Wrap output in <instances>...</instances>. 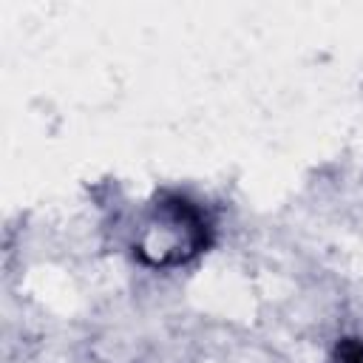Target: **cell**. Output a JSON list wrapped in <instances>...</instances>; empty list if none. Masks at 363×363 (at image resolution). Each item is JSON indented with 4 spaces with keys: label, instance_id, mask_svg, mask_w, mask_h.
Listing matches in <instances>:
<instances>
[{
    "label": "cell",
    "instance_id": "cell-1",
    "mask_svg": "<svg viewBox=\"0 0 363 363\" xmlns=\"http://www.w3.org/2000/svg\"><path fill=\"white\" fill-rule=\"evenodd\" d=\"M213 233L216 221L199 199L182 190H162L139 213L130 250L142 267L173 272L207 252Z\"/></svg>",
    "mask_w": 363,
    "mask_h": 363
}]
</instances>
